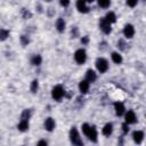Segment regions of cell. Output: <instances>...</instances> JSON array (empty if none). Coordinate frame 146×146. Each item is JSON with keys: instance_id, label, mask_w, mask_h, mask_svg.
<instances>
[{"instance_id": "obj_22", "label": "cell", "mask_w": 146, "mask_h": 146, "mask_svg": "<svg viewBox=\"0 0 146 146\" xmlns=\"http://www.w3.org/2000/svg\"><path fill=\"white\" fill-rule=\"evenodd\" d=\"M30 90H31V92H32V94H35V92L39 90V81H38L36 79L32 80L31 86H30Z\"/></svg>"}, {"instance_id": "obj_21", "label": "cell", "mask_w": 146, "mask_h": 146, "mask_svg": "<svg viewBox=\"0 0 146 146\" xmlns=\"http://www.w3.org/2000/svg\"><path fill=\"white\" fill-rule=\"evenodd\" d=\"M31 116H32V110L31 108H25V110H23V112L21 114V120L29 121L31 119Z\"/></svg>"}, {"instance_id": "obj_19", "label": "cell", "mask_w": 146, "mask_h": 146, "mask_svg": "<svg viewBox=\"0 0 146 146\" xmlns=\"http://www.w3.org/2000/svg\"><path fill=\"white\" fill-rule=\"evenodd\" d=\"M105 19H106V22H108L111 25L113 24V23H115L116 22V15H115V13L114 11H108L106 15H105V17H104Z\"/></svg>"}, {"instance_id": "obj_31", "label": "cell", "mask_w": 146, "mask_h": 146, "mask_svg": "<svg viewBox=\"0 0 146 146\" xmlns=\"http://www.w3.org/2000/svg\"><path fill=\"white\" fill-rule=\"evenodd\" d=\"M81 43L82 44H88L89 43V36L88 35H84L81 38Z\"/></svg>"}, {"instance_id": "obj_8", "label": "cell", "mask_w": 146, "mask_h": 146, "mask_svg": "<svg viewBox=\"0 0 146 146\" xmlns=\"http://www.w3.org/2000/svg\"><path fill=\"white\" fill-rule=\"evenodd\" d=\"M75 6H76L78 11H79V13H82V14H87V13H89V10H90V8H89L88 3H87L86 1H82V0L76 1Z\"/></svg>"}, {"instance_id": "obj_16", "label": "cell", "mask_w": 146, "mask_h": 146, "mask_svg": "<svg viewBox=\"0 0 146 146\" xmlns=\"http://www.w3.org/2000/svg\"><path fill=\"white\" fill-rule=\"evenodd\" d=\"M89 88H90V83L87 82L86 80H82L79 82V90L81 94H87L89 91Z\"/></svg>"}, {"instance_id": "obj_15", "label": "cell", "mask_w": 146, "mask_h": 146, "mask_svg": "<svg viewBox=\"0 0 146 146\" xmlns=\"http://www.w3.org/2000/svg\"><path fill=\"white\" fill-rule=\"evenodd\" d=\"M56 30L59 32V33H62V32H64L65 31V27H66V23H65V21L62 18V17H59V18H57V21H56Z\"/></svg>"}, {"instance_id": "obj_28", "label": "cell", "mask_w": 146, "mask_h": 146, "mask_svg": "<svg viewBox=\"0 0 146 146\" xmlns=\"http://www.w3.org/2000/svg\"><path fill=\"white\" fill-rule=\"evenodd\" d=\"M71 35H72V38H78L80 35L79 29L76 26H72V29H71Z\"/></svg>"}, {"instance_id": "obj_3", "label": "cell", "mask_w": 146, "mask_h": 146, "mask_svg": "<svg viewBox=\"0 0 146 146\" xmlns=\"http://www.w3.org/2000/svg\"><path fill=\"white\" fill-rule=\"evenodd\" d=\"M95 65H96V68H97V71H98L99 73H105V72H107V70H108V62H107V59H105L104 57H98V58L96 59Z\"/></svg>"}, {"instance_id": "obj_7", "label": "cell", "mask_w": 146, "mask_h": 146, "mask_svg": "<svg viewBox=\"0 0 146 146\" xmlns=\"http://www.w3.org/2000/svg\"><path fill=\"white\" fill-rule=\"evenodd\" d=\"M135 33H136V31H135V27H133L132 24H125L124 25V27H123V35L127 39H132Z\"/></svg>"}, {"instance_id": "obj_5", "label": "cell", "mask_w": 146, "mask_h": 146, "mask_svg": "<svg viewBox=\"0 0 146 146\" xmlns=\"http://www.w3.org/2000/svg\"><path fill=\"white\" fill-rule=\"evenodd\" d=\"M123 115H124V122L127 124H133V123L137 122V115L132 110H129Z\"/></svg>"}, {"instance_id": "obj_20", "label": "cell", "mask_w": 146, "mask_h": 146, "mask_svg": "<svg viewBox=\"0 0 146 146\" xmlns=\"http://www.w3.org/2000/svg\"><path fill=\"white\" fill-rule=\"evenodd\" d=\"M41 63H42V57H41V55L36 54V55H33V56H32V58H31V64H32L33 66H40Z\"/></svg>"}, {"instance_id": "obj_12", "label": "cell", "mask_w": 146, "mask_h": 146, "mask_svg": "<svg viewBox=\"0 0 146 146\" xmlns=\"http://www.w3.org/2000/svg\"><path fill=\"white\" fill-rule=\"evenodd\" d=\"M114 111H115V114L117 116H122L125 113V106H124V104L121 103V102H115L114 103Z\"/></svg>"}, {"instance_id": "obj_27", "label": "cell", "mask_w": 146, "mask_h": 146, "mask_svg": "<svg viewBox=\"0 0 146 146\" xmlns=\"http://www.w3.org/2000/svg\"><path fill=\"white\" fill-rule=\"evenodd\" d=\"M90 128H91V125H90L89 123H83V124L81 125V129H82V132H83V135H84V136H87V135H88V132H89Z\"/></svg>"}, {"instance_id": "obj_25", "label": "cell", "mask_w": 146, "mask_h": 146, "mask_svg": "<svg viewBox=\"0 0 146 146\" xmlns=\"http://www.w3.org/2000/svg\"><path fill=\"white\" fill-rule=\"evenodd\" d=\"M98 6L100 8H103V9H106V8H108L111 6V1L110 0H99L98 1Z\"/></svg>"}, {"instance_id": "obj_33", "label": "cell", "mask_w": 146, "mask_h": 146, "mask_svg": "<svg viewBox=\"0 0 146 146\" xmlns=\"http://www.w3.org/2000/svg\"><path fill=\"white\" fill-rule=\"evenodd\" d=\"M36 146H48V143H47L44 139H41V140H39V141H38Z\"/></svg>"}, {"instance_id": "obj_24", "label": "cell", "mask_w": 146, "mask_h": 146, "mask_svg": "<svg viewBox=\"0 0 146 146\" xmlns=\"http://www.w3.org/2000/svg\"><path fill=\"white\" fill-rule=\"evenodd\" d=\"M21 13H22V17H23L24 19H30V18H32V13H31L29 9H26V8H22Z\"/></svg>"}, {"instance_id": "obj_11", "label": "cell", "mask_w": 146, "mask_h": 146, "mask_svg": "<svg viewBox=\"0 0 146 146\" xmlns=\"http://www.w3.org/2000/svg\"><path fill=\"white\" fill-rule=\"evenodd\" d=\"M87 137H88V139H89L90 141L97 143V140H98V131H97V128H96L95 125H91V128H90V130H89Z\"/></svg>"}, {"instance_id": "obj_6", "label": "cell", "mask_w": 146, "mask_h": 146, "mask_svg": "<svg viewBox=\"0 0 146 146\" xmlns=\"http://www.w3.org/2000/svg\"><path fill=\"white\" fill-rule=\"evenodd\" d=\"M99 29H100L105 34H110V33L112 32V25H111L108 22H106V19H105L104 17L99 19Z\"/></svg>"}, {"instance_id": "obj_35", "label": "cell", "mask_w": 146, "mask_h": 146, "mask_svg": "<svg viewBox=\"0 0 146 146\" xmlns=\"http://www.w3.org/2000/svg\"><path fill=\"white\" fill-rule=\"evenodd\" d=\"M47 11H48V16H49V17H51V16L55 15V9H52V8H48Z\"/></svg>"}, {"instance_id": "obj_1", "label": "cell", "mask_w": 146, "mask_h": 146, "mask_svg": "<svg viewBox=\"0 0 146 146\" xmlns=\"http://www.w3.org/2000/svg\"><path fill=\"white\" fill-rule=\"evenodd\" d=\"M68 137H70V141H71V144L73 146H84V143H83V140L81 138V135H80L79 130L75 127L71 128Z\"/></svg>"}, {"instance_id": "obj_34", "label": "cell", "mask_w": 146, "mask_h": 146, "mask_svg": "<svg viewBox=\"0 0 146 146\" xmlns=\"http://www.w3.org/2000/svg\"><path fill=\"white\" fill-rule=\"evenodd\" d=\"M59 5L62 6V7H67V6H70V1H64V0H60L59 1Z\"/></svg>"}, {"instance_id": "obj_9", "label": "cell", "mask_w": 146, "mask_h": 146, "mask_svg": "<svg viewBox=\"0 0 146 146\" xmlns=\"http://www.w3.org/2000/svg\"><path fill=\"white\" fill-rule=\"evenodd\" d=\"M144 137H145V135H144V131H141V130H135V131L132 132V140H133L137 145H140V144L143 143Z\"/></svg>"}, {"instance_id": "obj_32", "label": "cell", "mask_w": 146, "mask_h": 146, "mask_svg": "<svg viewBox=\"0 0 146 146\" xmlns=\"http://www.w3.org/2000/svg\"><path fill=\"white\" fill-rule=\"evenodd\" d=\"M137 3H138L137 0H135V1H127V5H128L129 7H131V8H133L135 6H137Z\"/></svg>"}, {"instance_id": "obj_23", "label": "cell", "mask_w": 146, "mask_h": 146, "mask_svg": "<svg viewBox=\"0 0 146 146\" xmlns=\"http://www.w3.org/2000/svg\"><path fill=\"white\" fill-rule=\"evenodd\" d=\"M10 32L7 29H0V41H5L8 39Z\"/></svg>"}, {"instance_id": "obj_2", "label": "cell", "mask_w": 146, "mask_h": 146, "mask_svg": "<svg viewBox=\"0 0 146 146\" xmlns=\"http://www.w3.org/2000/svg\"><path fill=\"white\" fill-rule=\"evenodd\" d=\"M65 94H66V91L64 90L63 86H60V84H56L51 89V97H52V99H55L57 102L62 100L63 97H65Z\"/></svg>"}, {"instance_id": "obj_4", "label": "cell", "mask_w": 146, "mask_h": 146, "mask_svg": "<svg viewBox=\"0 0 146 146\" xmlns=\"http://www.w3.org/2000/svg\"><path fill=\"white\" fill-rule=\"evenodd\" d=\"M74 59L80 65L84 64L86 60H87V51L83 48H80V49L75 50V52H74Z\"/></svg>"}, {"instance_id": "obj_26", "label": "cell", "mask_w": 146, "mask_h": 146, "mask_svg": "<svg viewBox=\"0 0 146 146\" xmlns=\"http://www.w3.org/2000/svg\"><path fill=\"white\" fill-rule=\"evenodd\" d=\"M19 41H21V44H22V46H27V44L30 43V39H29V36H27V35H25V34L21 35Z\"/></svg>"}, {"instance_id": "obj_10", "label": "cell", "mask_w": 146, "mask_h": 146, "mask_svg": "<svg viewBox=\"0 0 146 146\" xmlns=\"http://www.w3.org/2000/svg\"><path fill=\"white\" fill-rule=\"evenodd\" d=\"M43 127H44V129L47 130V131H49V132H51V131H54L55 130V127H56V122H55V120L52 119V117H47L46 120H44V123H43Z\"/></svg>"}, {"instance_id": "obj_13", "label": "cell", "mask_w": 146, "mask_h": 146, "mask_svg": "<svg viewBox=\"0 0 146 146\" xmlns=\"http://www.w3.org/2000/svg\"><path fill=\"white\" fill-rule=\"evenodd\" d=\"M97 80V73L94 71V70H91V68H89V70H87V72H86V81L87 82H95Z\"/></svg>"}, {"instance_id": "obj_36", "label": "cell", "mask_w": 146, "mask_h": 146, "mask_svg": "<svg viewBox=\"0 0 146 146\" xmlns=\"http://www.w3.org/2000/svg\"><path fill=\"white\" fill-rule=\"evenodd\" d=\"M123 137L121 136V137H119V140H117V146H123Z\"/></svg>"}, {"instance_id": "obj_14", "label": "cell", "mask_w": 146, "mask_h": 146, "mask_svg": "<svg viewBox=\"0 0 146 146\" xmlns=\"http://www.w3.org/2000/svg\"><path fill=\"white\" fill-rule=\"evenodd\" d=\"M102 133H103L104 136H106V137H110V136L113 133V124H112L111 122H107V123L103 127Z\"/></svg>"}, {"instance_id": "obj_17", "label": "cell", "mask_w": 146, "mask_h": 146, "mask_svg": "<svg viewBox=\"0 0 146 146\" xmlns=\"http://www.w3.org/2000/svg\"><path fill=\"white\" fill-rule=\"evenodd\" d=\"M111 58H112V62L115 63V64H117V65L123 62L122 55H121L120 52H117V51H113V52L111 54Z\"/></svg>"}, {"instance_id": "obj_29", "label": "cell", "mask_w": 146, "mask_h": 146, "mask_svg": "<svg viewBox=\"0 0 146 146\" xmlns=\"http://www.w3.org/2000/svg\"><path fill=\"white\" fill-rule=\"evenodd\" d=\"M125 46H127V43H125V41L123 39H120L117 41V48L120 50H125Z\"/></svg>"}, {"instance_id": "obj_30", "label": "cell", "mask_w": 146, "mask_h": 146, "mask_svg": "<svg viewBox=\"0 0 146 146\" xmlns=\"http://www.w3.org/2000/svg\"><path fill=\"white\" fill-rule=\"evenodd\" d=\"M121 130H122L123 135H127V133L129 132V130H130V128H129V124H127L125 122H124V123H122V125H121Z\"/></svg>"}, {"instance_id": "obj_37", "label": "cell", "mask_w": 146, "mask_h": 146, "mask_svg": "<svg viewBox=\"0 0 146 146\" xmlns=\"http://www.w3.org/2000/svg\"><path fill=\"white\" fill-rule=\"evenodd\" d=\"M23 146H25V145H23Z\"/></svg>"}, {"instance_id": "obj_18", "label": "cell", "mask_w": 146, "mask_h": 146, "mask_svg": "<svg viewBox=\"0 0 146 146\" xmlns=\"http://www.w3.org/2000/svg\"><path fill=\"white\" fill-rule=\"evenodd\" d=\"M29 127H30V123H29V121H26V120H21L19 123L17 124V129H18L19 131H22V132L27 131V130H29Z\"/></svg>"}]
</instances>
